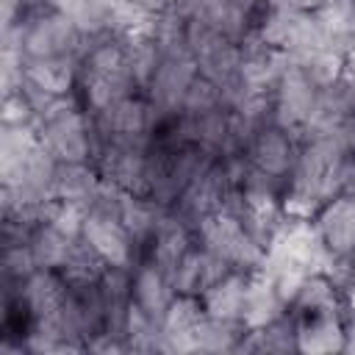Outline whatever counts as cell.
<instances>
[{"label": "cell", "instance_id": "1", "mask_svg": "<svg viewBox=\"0 0 355 355\" xmlns=\"http://www.w3.org/2000/svg\"><path fill=\"white\" fill-rule=\"evenodd\" d=\"M139 83L128 64L125 42L119 33L89 36L86 50L78 61V86L75 94L89 114H97L116 100L136 94Z\"/></svg>", "mask_w": 355, "mask_h": 355}, {"label": "cell", "instance_id": "2", "mask_svg": "<svg viewBox=\"0 0 355 355\" xmlns=\"http://www.w3.org/2000/svg\"><path fill=\"white\" fill-rule=\"evenodd\" d=\"M36 133L58 164H92L94 158L92 116L75 92L58 97L44 114H39Z\"/></svg>", "mask_w": 355, "mask_h": 355}, {"label": "cell", "instance_id": "3", "mask_svg": "<svg viewBox=\"0 0 355 355\" xmlns=\"http://www.w3.org/2000/svg\"><path fill=\"white\" fill-rule=\"evenodd\" d=\"M22 55L25 61L42 58H75L80 61L89 36L78 28L72 17L55 8H39L19 22Z\"/></svg>", "mask_w": 355, "mask_h": 355}, {"label": "cell", "instance_id": "4", "mask_svg": "<svg viewBox=\"0 0 355 355\" xmlns=\"http://www.w3.org/2000/svg\"><path fill=\"white\" fill-rule=\"evenodd\" d=\"M194 236H197V244L219 255L236 272H255L266 258L263 244H258V239L244 227V222L227 208L205 216L197 225Z\"/></svg>", "mask_w": 355, "mask_h": 355}, {"label": "cell", "instance_id": "5", "mask_svg": "<svg viewBox=\"0 0 355 355\" xmlns=\"http://www.w3.org/2000/svg\"><path fill=\"white\" fill-rule=\"evenodd\" d=\"M197 75H200V69H197V61H194L189 47L161 50V61H158V67H155V72H153V78L141 94L164 116H172L180 111L183 97H186V92Z\"/></svg>", "mask_w": 355, "mask_h": 355}, {"label": "cell", "instance_id": "6", "mask_svg": "<svg viewBox=\"0 0 355 355\" xmlns=\"http://www.w3.org/2000/svg\"><path fill=\"white\" fill-rule=\"evenodd\" d=\"M241 155L247 158L250 169L269 175L272 180H280L286 186L291 172H294L297 155H300V139L291 130L272 122V125H266L250 136Z\"/></svg>", "mask_w": 355, "mask_h": 355}, {"label": "cell", "instance_id": "7", "mask_svg": "<svg viewBox=\"0 0 355 355\" xmlns=\"http://www.w3.org/2000/svg\"><path fill=\"white\" fill-rule=\"evenodd\" d=\"M272 97H275V122L300 139L311 122V114H313V105L319 97V86L311 83V78L297 64H288V69L277 80Z\"/></svg>", "mask_w": 355, "mask_h": 355}, {"label": "cell", "instance_id": "8", "mask_svg": "<svg viewBox=\"0 0 355 355\" xmlns=\"http://www.w3.org/2000/svg\"><path fill=\"white\" fill-rule=\"evenodd\" d=\"M80 239L105 258V263L111 266H133L139 261V247L130 239L128 227L122 225L119 216L114 214H103V211H86L83 219V230Z\"/></svg>", "mask_w": 355, "mask_h": 355}, {"label": "cell", "instance_id": "9", "mask_svg": "<svg viewBox=\"0 0 355 355\" xmlns=\"http://www.w3.org/2000/svg\"><path fill=\"white\" fill-rule=\"evenodd\" d=\"M313 225L324 247L333 252L338 263H349L355 258V197L352 194L341 191L333 200H327L313 216Z\"/></svg>", "mask_w": 355, "mask_h": 355}, {"label": "cell", "instance_id": "10", "mask_svg": "<svg viewBox=\"0 0 355 355\" xmlns=\"http://www.w3.org/2000/svg\"><path fill=\"white\" fill-rule=\"evenodd\" d=\"M227 272H233L219 255H214L211 250H205L202 244H194L180 263L172 272V286L178 294H194L202 297L216 280H222Z\"/></svg>", "mask_w": 355, "mask_h": 355}, {"label": "cell", "instance_id": "11", "mask_svg": "<svg viewBox=\"0 0 355 355\" xmlns=\"http://www.w3.org/2000/svg\"><path fill=\"white\" fill-rule=\"evenodd\" d=\"M130 291H133V302L141 308V311H147L150 316H155L158 322L164 319V313H166V308H169V302L175 300V286H172V277L161 269V266H155L153 261H136L133 266H130Z\"/></svg>", "mask_w": 355, "mask_h": 355}, {"label": "cell", "instance_id": "12", "mask_svg": "<svg viewBox=\"0 0 355 355\" xmlns=\"http://www.w3.org/2000/svg\"><path fill=\"white\" fill-rule=\"evenodd\" d=\"M288 311V305L280 300L275 280L263 272L255 269L247 275V288H244V305H241V322L247 330L263 327L269 322H275L277 316H283Z\"/></svg>", "mask_w": 355, "mask_h": 355}, {"label": "cell", "instance_id": "13", "mask_svg": "<svg viewBox=\"0 0 355 355\" xmlns=\"http://www.w3.org/2000/svg\"><path fill=\"white\" fill-rule=\"evenodd\" d=\"M205 316L202 300L194 294H175V300L169 302L161 327L169 344V352H194V336L197 327Z\"/></svg>", "mask_w": 355, "mask_h": 355}, {"label": "cell", "instance_id": "14", "mask_svg": "<svg viewBox=\"0 0 355 355\" xmlns=\"http://www.w3.org/2000/svg\"><path fill=\"white\" fill-rule=\"evenodd\" d=\"M297 319V352H344V313H291Z\"/></svg>", "mask_w": 355, "mask_h": 355}, {"label": "cell", "instance_id": "15", "mask_svg": "<svg viewBox=\"0 0 355 355\" xmlns=\"http://www.w3.org/2000/svg\"><path fill=\"white\" fill-rule=\"evenodd\" d=\"M313 17L330 50L341 55L355 50V0H324L319 8H313Z\"/></svg>", "mask_w": 355, "mask_h": 355}, {"label": "cell", "instance_id": "16", "mask_svg": "<svg viewBox=\"0 0 355 355\" xmlns=\"http://www.w3.org/2000/svg\"><path fill=\"white\" fill-rule=\"evenodd\" d=\"M100 186V172L94 164H58L53 178V200L72 202L89 211Z\"/></svg>", "mask_w": 355, "mask_h": 355}, {"label": "cell", "instance_id": "17", "mask_svg": "<svg viewBox=\"0 0 355 355\" xmlns=\"http://www.w3.org/2000/svg\"><path fill=\"white\" fill-rule=\"evenodd\" d=\"M247 275L250 272H227L222 280H216L200 300L208 316L227 319V322H241V305H244V288H247ZM244 324V322H241Z\"/></svg>", "mask_w": 355, "mask_h": 355}, {"label": "cell", "instance_id": "18", "mask_svg": "<svg viewBox=\"0 0 355 355\" xmlns=\"http://www.w3.org/2000/svg\"><path fill=\"white\" fill-rule=\"evenodd\" d=\"M75 241H78L75 236H69V233L58 230L53 222L42 219L28 239V250H31L36 269H61L69 250L75 247Z\"/></svg>", "mask_w": 355, "mask_h": 355}, {"label": "cell", "instance_id": "19", "mask_svg": "<svg viewBox=\"0 0 355 355\" xmlns=\"http://www.w3.org/2000/svg\"><path fill=\"white\" fill-rule=\"evenodd\" d=\"M239 352H297V319L291 311L263 327L247 330Z\"/></svg>", "mask_w": 355, "mask_h": 355}, {"label": "cell", "instance_id": "20", "mask_svg": "<svg viewBox=\"0 0 355 355\" xmlns=\"http://www.w3.org/2000/svg\"><path fill=\"white\" fill-rule=\"evenodd\" d=\"M244 336L247 327L241 322H227L205 313L194 336V352H239Z\"/></svg>", "mask_w": 355, "mask_h": 355}, {"label": "cell", "instance_id": "21", "mask_svg": "<svg viewBox=\"0 0 355 355\" xmlns=\"http://www.w3.org/2000/svg\"><path fill=\"white\" fill-rule=\"evenodd\" d=\"M108 266H111V263H105L103 255H97L83 239H78L75 247L69 250L64 266H61L58 272L64 275V280H67L69 286L80 288V286H94V283H100V277L108 272Z\"/></svg>", "mask_w": 355, "mask_h": 355}, {"label": "cell", "instance_id": "22", "mask_svg": "<svg viewBox=\"0 0 355 355\" xmlns=\"http://www.w3.org/2000/svg\"><path fill=\"white\" fill-rule=\"evenodd\" d=\"M338 80L355 94V50L352 53H347L344 55V67H341V75H338Z\"/></svg>", "mask_w": 355, "mask_h": 355}, {"label": "cell", "instance_id": "23", "mask_svg": "<svg viewBox=\"0 0 355 355\" xmlns=\"http://www.w3.org/2000/svg\"><path fill=\"white\" fill-rule=\"evenodd\" d=\"M324 0H277V6H286V8H297V11H313L319 8Z\"/></svg>", "mask_w": 355, "mask_h": 355}, {"label": "cell", "instance_id": "24", "mask_svg": "<svg viewBox=\"0 0 355 355\" xmlns=\"http://www.w3.org/2000/svg\"><path fill=\"white\" fill-rule=\"evenodd\" d=\"M341 191H347V194L355 197V158H352L349 166H347V178H344V189H341Z\"/></svg>", "mask_w": 355, "mask_h": 355}, {"label": "cell", "instance_id": "25", "mask_svg": "<svg viewBox=\"0 0 355 355\" xmlns=\"http://www.w3.org/2000/svg\"><path fill=\"white\" fill-rule=\"evenodd\" d=\"M136 3H141L144 8H150V11H155V14H158V11L169 8V6L175 3V0H136Z\"/></svg>", "mask_w": 355, "mask_h": 355}, {"label": "cell", "instance_id": "26", "mask_svg": "<svg viewBox=\"0 0 355 355\" xmlns=\"http://www.w3.org/2000/svg\"><path fill=\"white\" fill-rule=\"evenodd\" d=\"M352 141H355V119H352Z\"/></svg>", "mask_w": 355, "mask_h": 355}]
</instances>
